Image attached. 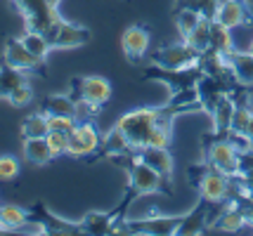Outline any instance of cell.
<instances>
[{"label": "cell", "instance_id": "6da1fadb", "mask_svg": "<svg viewBox=\"0 0 253 236\" xmlns=\"http://www.w3.org/2000/svg\"><path fill=\"white\" fill-rule=\"evenodd\" d=\"M164 116V109H154V106H142V109H132V111L123 113L119 118V128L123 130V135L128 137L130 146L135 149V154L147 146L149 137H152V130L156 128V123L161 121Z\"/></svg>", "mask_w": 253, "mask_h": 236}, {"label": "cell", "instance_id": "7a4b0ae2", "mask_svg": "<svg viewBox=\"0 0 253 236\" xmlns=\"http://www.w3.org/2000/svg\"><path fill=\"white\" fill-rule=\"evenodd\" d=\"M17 10L22 12L26 29L41 31V34H50L55 29V24L62 19L55 5H50L47 0H14Z\"/></svg>", "mask_w": 253, "mask_h": 236}, {"label": "cell", "instance_id": "3957f363", "mask_svg": "<svg viewBox=\"0 0 253 236\" xmlns=\"http://www.w3.org/2000/svg\"><path fill=\"white\" fill-rule=\"evenodd\" d=\"M71 97L88 109H99L111 100V83L102 76H88V78H74L71 80Z\"/></svg>", "mask_w": 253, "mask_h": 236}, {"label": "cell", "instance_id": "277c9868", "mask_svg": "<svg viewBox=\"0 0 253 236\" xmlns=\"http://www.w3.org/2000/svg\"><path fill=\"white\" fill-rule=\"evenodd\" d=\"M199 62H201V55L189 45L187 40L159 47L154 55H152V64H156V67H161V68H170V71L194 68V67H199Z\"/></svg>", "mask_w": 253, "mask_h": 236}, {"label": "cell", "instance_id": "5b68a950", "mask_svg": "<svg viewBox=\"0 0 253 236\" xmlns=\"http://www.w3.org/2000/svg\"><path fill=\"white\" fill-rule=\"evenodd\" d=\"M185 215H147L140 220L123 222L126 234H144V236H170L177 234Z\"/></svg>", "mask_w": 253, "mask_h": 236}, {"label": "cell", "instance_id": "8992f818", "mask_svg": "<svg viewBox=\"0 0 253 236\" xmlns=\"http://www.w3.org/2000/svg\"><path fill=\"white\" fill-rule=\"evenodd\" d=\"M206 163L230 177H239V149L227 137H218L206 146Z\"/></svg>", "mask_w": 253, "mask_h": 236}, {"label": "cell", "instance_id": "52a82bcc", "mask_svg": "<svg viewBox=\"0 0 253 236\" xmlns=\"http://www.w3.org/2000/svg\"><path fill=\"white\" fill-rule=\"evenodd\" d=\"M232 180H234V177L225 175L220 170L209 168L197 184L201 199L206 203H211V205H222V203H227L232 199Z\"/></svg>", "mask_w": 253, "mask_h": 236}, {"label": "cell", "instance_id": "ba28073f", "mask_svg": "<svg viewBox=\"0 0 253 236\" xmlns=\"http://www.w3.org/2000/svg\"><path fill=\"white\" fill-rule=\"evenodd\" d=\"M130 194L132 196H147V194H159L164 191L166 180L156 172L154 168H149L144 161L137 156H132L130 163Z\"/></svg>", "mask_w": 253, "mask_h": 236}, {"label": "cell", "instance_id": "9c48e42d", "mask_svg": "<svg viewBox=\"0 0 253 236\" xmlns=\"http://www.w3.org/2000/svg\"><path fill=\"white\" fill-rule=\"evenodd\" d=\"M2 59L5 64L19 68V71H33V73H43L45 71V59L36 57L29 47L22 43V38H7L5 50H2Z\"/></svg>", "mask_w": 253, "mask_h": 236}, {"label": "cell", "instance_id": "30bf717a", "mask_svg": "<svg viewBox=\"0 0 253 236\" xmlns=\"http://www.w3.org/2000/svg\"><path fill=\"white\" fill-rule=\"evenodd\" d=\"M102 146V137H99L97 128L90 123V121H78L76 128L69 133V156L74 158H83V156H92Z\"/></svg>", "mask_w": 253, "mask_h": 236}, {"label": "cell", "instance_id": "8fae6325", "mask_svg": "<svg viewBox=\"0 0 253 236\" xmlns=\"http://www.w3.org/2000/svg\"><path fill=\"white\" fill-rule=\"evenodd\" d=\"M90 29L85 26H76V24L71 22H64V19H59L55 24V29L47 34V40H50V45L52 50H74V47H81L90 43Z\"/></svg>", "mask_w": 253, "mask_h": 236}, {"label": "cell", "instance_id": "7c38bea8", "mask_svg": "<svg viewBox=\"0 0 253 236\" xmlns=\"http://www.w3.org/2000/svg\"><path fill=\"white\" fill-rule=\"evenodd\" d=\"M144 76L152 80H161L164 85L170 88V92H177V90H185V88H197L199 78L204 76L201 67H194V68H185V71H170V68H161V67H152L144 71Z\"/></svg>", "mask_w": 253, "mask_h": 236}, {"label": "cell", "instance_id": "4fadbf2b", "mask_svg": "<svg viewBox=\"0 0 253 236\" xmlns=\"http://www.w3.org/2000/svg\"><path fill=\"white\" fill-rule=\"evenodd\" d=\"M121 47L132 64H137V62L144 57L147 47H149V29L142 26V24H132V26H128L121 35Z\"/></svg>", "mask_w": 253, "mask_h": 236}, {"label": "cell", "instance_id": "5bb4252c", "mask_svg": "<svg viewBox=\"0 0 253 236\" xmlns=\"http://www.w3.org/2000/svg\"><path fill=\"white\" fill-rule=\"evenodd\" d=\"M253 19L251 10L244 0H220L218 10H215V22L225 24L227 29H237V26H246Z\"/></svg>", "mask_w": 253, "mask_h": 236}, {"label": "cell", "instance_id": "9a60e30c", "mask_svg": "<svg viewBox=\"0 0 253 236\" xmlns=\"http://www.w3.org/2000/svg\"><path fill=\"white\" fill-rule=\"evenodd\" d=\"M41 215H29V220H33L36 225L41 227L43 234H83V227L81 222H66V220H59L50 210H45L43 205L36 208Z\"/></svg>", "mask_w": 253, "mask_h": 236}, {"label": "cell", "instance_id": "2e32d148", "mask_svg": "<svg viewBox=\"0 0 253 236\" xmlns=\"http://www.w3.org/2000/svg\"><path fill=\"white\" fill-rule=\"evenodd\" d=\"M137 158L144 161L149 168H154L166 182L170 180V175H173V156L168 154V149H164V146H142L137 151Z\"/></svg>", "mask_w": 253, "mask_h": 236}, {"label": "cell", "instance_id": "e0dca14e", "mask_svg": "<svg viewBox=\"0 0 253 236\" xmlns=\"http://www.w3.org/2000/svg\"><path fill=\"white\" fill-rule=\"evenodd\" d=\"M234 97L232 95H222L218 104L211 109V116H213V128H215V137H227L232 128V116H234Z\"/></svg>", "mask_w": 253, "mask_h": 236}, {"label": "cell", "instance_id": "ac0fdd59", "mask_svg": "<svg viewBox=\"0 0 253 236\" xmlns=\"http://www.w3.org/2000/svg\"><path fill=\"white\" fill-rule=\"evenodd\" d=\"M225 59H227V64H230L237 83H242V85H253V52H249V50H246V52L232 50Z\"/></svg>", "mask_w": 253, "mask_h": 236}, {"label": "cell", "instance_id": "d6986e66", "mask_svg": "<svg viewBox=\"0 0 253 236\" xmlns=\"http://www.w3.org/2000/svg\"><path fill=\"white\" fill-rule=\"evenodd\" d=\"M41 111L47 116H76L78 118V101L71 95H47L41 104Z\"/></svg>", "mask_w": 253, "mask_h": 236}, {"label": "cell", "instance_id": "ffe728a7", "mask_svg": "<svg viewBox=\"0 0 253 236\" xmlns=\"http://www.w3.org/2000/svg\"><path fill=\"white\" fill-rule=\"evenodd\" d=\"M24 161H29L31 166H47L52 161V151L47 146V139L45 137H31V139H24L22 146Z\"/></svg>", "mask_w": 253, "mask_h": 236}, {"label": "cell", "instance_id": "44dd1931", "mask_svg": "<svg viewBox=\"0 0 253 236\" xmlns=\"http://www.w3.org/2000/svg\"><path fill=\"white\" fill-rule=\"evenodd\" d=\"M135 149L130 146L128 137L123 135V130L119 125H114L107 135L102 137V154L104 156H128Z\"/></svg>", "mask_w": 253, "mask_h": 236}, {"label": "cell", "instance_id": "7402d4cb", "mask_svg": "<svg viewBox=\"0 0 253 236\" xmlns=\"http://www.w3.org/2000/svg\"><path fill=\"white\" fill-rule=\"evenodd\" d=\"M209 205L211 203H206L204 199H201V203H199L192 213H185L182 225H180V229H177V234H201V232L206 229V225H209V215H211Z\"/></svg>", "mask_w": 253, "mask_h": 236}, {"label": "cell", "instance_id": "603a6c76", "mask_svg": "<svg viewBox=\"0 0 253 236\" xmlns=\"http://www.w3.org/2000/svg\"><path fill=\"white\" fill-rule=\"evenodd\" d=\"M218 232H242L244 227H246V217H244V210L237 205V201H232L230 199V205L225 208V213H220V217L213 222Z\"/></svg>", "mask_w": 253, "mask_h": 236}, {"label": "cell", "instance_id": "cb8c5ba5", "mask_svg": "<svg viewBox=\"0 0 253 236\" xmlns=\"http://www.w3.org/2000/svg\"><path fill=\"white\" fill-rule=\"evenodd\" d=\"M119 215L116 213H88L81 220L83 234H111Z\"/></svg>", "mask_w": 253, "mask_h": 236}, {"label": "cell", "instance_id": "d4e9b609", "mask_svg": "<svg viewBox=\"0 0 253 236\" xmlns=\"http://www.w3.org/2000/svg\"><path fill=\"white\" fill-rule=\"evenodd\" d=\"M29 210L19 205H0V232H17L29 225Z\"/></svg>", "mask_w": 253, "mask_h": 236}, {"label": "cell", "instance_id": "484cf974", "mask_svg": "<svg viewBox=\"0 0 253 236\" xmlns=\"http://www.w3.org/2000/svg\"><path fill=\"white\" fill-rule=\"evenodd\" d=\"M211 50L218 52V55L227 57L234 50V43H232V29H227L225 24L220 22H211Z\"/></svg>", "mask_w": 253, "mask_h": 236}, {"label": "cell", "instance_id": "4316f807", "mask_svg": "<svg viewBox=\"0 0 253 236\" xmlns=\"http://www.w3.org/2000/svg\"><path fill=\"white\" fill-rule=\"evenodd\" d=\"M211 22H213V19L201 17V19H199V24L194 26V31L185 38L189 45L197 50L199 55H204V52H209V50H211Z\"/></svg>", "mask_w": 253, "mask_h": 236}, {"label": "cell", "instance_id": "83f0119b", "mask_svg": "<svg viewBox=\"0 0 253 236\" xmlns=\"http://www.w3.org/2000/svg\"><path fill=\"white\" fill-rule=\"evenodd\" d=\"M50 133V125H47V113L38 111L31 113L22 121V137L24 139H31V137H45Z\"/></svg>", "mask_w": 253, "mask_h": 236}, {"label": "cell", "instance_id": "f1b7e54d", "mask_svg": "<svg viewBox=\"0 0 253 236\" xmlns=\"http://www.w3.org/2000/svg\"><path fill=\"white\" fill-rule=\"evenodd\" d=\"M22 43L29 47L36 57H41V59H45V57L50 55V50H52L50 40H47V35L41 34V31H33V29H26V31L22 34Z\"/></svg>", "mask_w": 253, "mask_h": 236}, {"label": "cell", "instance_id": "f546056e", "mask_svg": "<svg viewBox=\"0 0 253 236\" xmlns=\"http://www.w3.org/2000/svg\"><path fill=\"white\" fill-rule=\"evenodd\" d=\"M22 83H26L24 71H19V68H14L2 62V67H0V97H7V95H10L14 88H19Z\"/></svg>", "mask_w": 253, "mask_h": 236}, {"label": "cell", "instance_id": "4dcf8cb0", "mask_svg": "<svg viewBox=\"0 0 253 236\" xmlns=\"http://www.w3.org/2000/svg\"><path fill=\"white\" fill-rule=\"evenodd\" d=\"M199 19H201V14L194 10H189V7H180L175 14V26H177V34L182 35V40L187 38L192 31H194V26L199 24Z\"/></svg>", "mask_w": 253, "mask_h": 236}, {"label": "cell", "instance_id": "1f68e13d", "mask_svg": "<svg viewBox=\"0 0 253 236\" xmlns=\"http://www.w3.org/2000/svg\"><path fill=\"white\" fill-rule=\"evenodd\" d=\"M220 0H180V7H189V10L199 12L206 19H215V10H218Z\"/></svg>", "mask_w": 253, "mask_h": 236}, {"label": "cell", "instance_id": "d6a6232c", "mask_svg": "<svg viewBox=\"0 0 253 236\" xmlns=\"http://www.w3.org/2000/svg\"><path fill=\"white\" fill-rule=\"evenodd\" d=\"M47 146L52 151V156H69V135L66 133H57V130H50L47 135Z\"/></svg>", "mask_w": 253, "mask_h": 236}, {"label": "cell", "instance_id": "836d02e7", "mask_svg": "<svg viewBox=\"0 0 253 236\" xmlns=\"http://www.w3.org/2000/svg\"><path fill=\"white\" fill-rule=\"evenodd\" d=\"M19 175V161L10 154H2L0 156V180L2 182H10Z\"/></svg>", "mask_w": 253, "mask_h": 236}, {"label": "cell", "instance_id": "e575fe53", "mask_svg": "<svg viewBox=\"0 0 253 236\" xmlns=\"http://www.w3.org/2000/svg\"><path fill=\"white\" fill-rule=\"evenodd\" d=\"M31 100H33V90L29 83H22L19 88H14V90L7 95V101H10L12 106H17V109H19V106H26Z\"/></svg>", "mask_w": 253, "mask_h": 236}, {"label": "cell", "instance_id": "d590c367", "mask_svg": "<svg viewBox=\"0 0 253 236\" xmlns=\"http://www.w3.org/2000/svg\"><path fill=\"white\" fill-rule=\"evenodd\" d=\"M76 116H47V125L50 130H57V133H71L76 128Z\"/></svg>", "mask_w": 253, "mask_h": 236}, {"label": "cell", "instance_id": "8d00e7d4", "mask_svg": "<svg viewBox=\"0 0 253 236\" xmlns=\"http://www.w3.org/2000/svg\"><path fill=\"white\" fill-rule=\"evenodd\" d=\"M253 170V149L246 146V149H239V177L251 172Z\"/></svg>", "mask_w": 253, "mask_h": 236}, {"label": "cell", "instance_id": "74e56055", "mask_svg": "<svg viewBox=\"0 0 253 236\" xmlns=\"http://www.w3.org/2000/svg\"><path fill=\"white\" fill-rule=\"evenodd\" d=\"M246 137L253 139V113H251V118H249V125H246Z\"/></svg>", "mask_w": 253, "mask_h": 236}, {"label": "cell", "instance_id": "f35d334b", "mask_svg": "<svg viewBox=\"0 0 253 236\" xmlns=\"http://www.w3.org/2000/svg\"><path fill=\"white\" fill-rule=\"evenodd\" d=\"M47 2H50V5H55V7H57V5H59L62 0H47Z\"/></svg>", "mask_w": 253, "mask_h": 236}, {"label": "cell", "instance_id": "ab89813d", "mask_svg": "<svg viewBox=\"0 0 253 236\" xmlns=\"http://www.w3.org/2000/svg\"><path fill=\"white\" fill-rule=\"evenodd\" d=\"M249 52H253V40H251V45H249Z\"/></svg>", "mask_w": 253, "mask_h": 236}]
</instances>
